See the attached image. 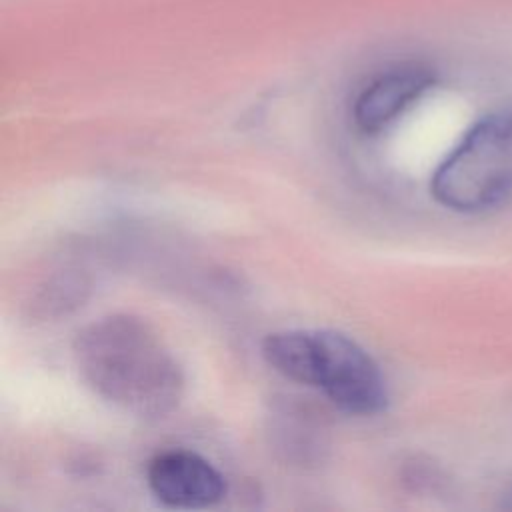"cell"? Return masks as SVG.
<instances>
[{"label":"cell","instance_id":"1","mask_svg":"<svg viewBox=\"0 0 512 512\" xmlns=\"http://www.w3.org/2000/svg\"><path fill=\"white\" fill-rule=\"evenodd\" d=\"M72 356L96 396L136 418H166L184 396L180 364L136 316L112 314L86 324L74 338Z\"/></svg>","mask_w":512,"mask_h":512},{"label":"cell","instance_id":"4","mask_svg":"<svg viewBox=\"0 0 512 512\" xmlns=\"http://www.w3.org/2000/svg\"><path fill=\"white\" fill-rule=\"evenodd\" d=\"M146 484L160 504L180 510L210 508L226 496L220 470L204 456L182 448L156 454L148 462Z\"/></svg>","mask_w":512,"mask_h":512},{"label":"cell","instance_id":"3","mask_svg":"<svg viewBox=\"0 0 512 512\" xmlns=\"http://www.w3.org/2000/svg\"><path fill=\"white\" fill-rule=\"evenodd\" d=\"M342 412L374 416L388 406L386 378L376 360L350 336L336 330H310L306 384Z\"/></svg>","mask_w":512,"mask_h":512},{"label":"cell","instance_id":"2","mask_svg":"<svg viewBox=\"0 0 512 512\" xmlns=\"http://www.w3.org/2000/svg\"><path fill=\"white\" fill-rule=\"evenodd\" d=\"M430 194L454 212H484L512 196V108L486 114L462 136L430 180Z\"/></svg>","mask_w":512,"mask_h":512},{"label":"cell","instance_id":"5","mask_svg":"<svg viewBox=\"0 0 512 512\" xmlns=\"http://www.w3.org/2000/svg\"><path fill=\"white\" fill-rule=\"evenodd\" d=\"M434 84V72L420 62L396 64L374 76L352 102V120L374 134L392 124Z\"/></svg>","mask_w":512,"mask_h":512}]
</instances>
